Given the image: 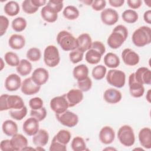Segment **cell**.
Here are the masks:
<instances>
[{
  "mask_svg": "<svg viewBox=\"0 0 151 151\" xmlns=\"http://www.w3.org/2000/svg\"><path fill=\"white\" fill-rule=\"evenodd\" d=\"M22 129L28 136H34L39 130V122L36 119L31 117L24 122Z\"/></svg>",
  "mask_w": 151,
  "mask_h": 151,
  "instance_id": "2e32d148",
  "label": "cell"
},
{
  "mask_svg": "<svg viewBox=\"0 0 151 151\" xmlns=\"http://www.w3.org/2000/svg\"><path fill=\"white\" fill-rule=\"evenodd\" d=\"M134 73L136 80L142 84L150 85L151 84V71L148 68L140 67Z\"/></svg>",
  "mask_w": 151,
  "mask_h": 151,
  "instance_id": "e0dca14e",
  "label": "cell"
},
{
  "mask_svg": "<svg viewBox=\"0 0 151 151\" xmlns=\"http://www.w3.org/2000/svg\"><path fill=\"white\" fill-rule=\"evenodd\" d=\"M8 44L9 47L14 50L22 49L25 44V38L19 34H12L9 38Z\"/></svg>",
  "mask_w": 151,
  "mask_h": 151,
  "instance_id": "484cf974",
  "label": "cell"
},
{
  "mask_svg": "<svg viewBox=\"0 0 151 151\" xmlns=\"http://www.w3.org/2000/svg\"><path fill=\"white\" fill-rule=\"evenodd\" d=\"M128 6L132 9H138L142 5V2L140 0H128L127 1Z\"/></svg>",
  "mask_w": 151,
  "mask_h": 151,
  "instance_id": "db71d44e",
  "label": "cell"
},
{
  "mask_svg": "<svg viewBox=\"0 0 151 151\" xmlns=\"http://www.w3.org/2000/svg\"><path fill=\"white\" fill-rule=\"evenodd\" d=\"M101 54L94 48H90L87 51L85 55L86 61L90 64H96L99 63L101 58Z\"/></svg>",
  "mask_w": 151,
  "mask_h": 151,
  "instance_id": "83f0119b",
  "label": "cell"
},
{
  "mask_svg": "<svg viewBox=\"0 0 151 151\" xmlns=\"http://www.w3.org/2000/svg\"><path fill=\"white\" fill-rule=\"evenodd\" d=\"M104 63L109 68H114L119 65L120 59L116 54L113 52H108L104 57Z\"/></svg>",
  "mask_w": 151,
  "mask_h": 151,
  "instance_id": "f546056e",
  "label": "cell"
},
{
  "mask_svg": "<svg viewBox=\"0 0 151 151\" xmlns=\"http://www.w3.org/2000/svg\"><path fill=\"white\" fill-rule=\"evenodd\" d=\"M4 58L6 64L11 67H17L20 62L18 55L11 51L6 52L4 55Z\"/></svg>",
  "mask_w": 151,
  "mask_h": 151,
  "instance_id": "8d00e7d4",
  "label": "cell"
},
{
  "mask_svg": "<svg viewBox=\"0 0 151 151\" xmlns=\"http://www.w3.org/2000/svg\"><path fill=\"white\" fill-rule=\"evenodd\" d=\"M21 90L24 94L31 96L37 93L40 90V86L36 84L31 77H28L22 82Z\"/></svg>",
  "mask_w": 151,
  "mask_h": 151,
  "instance_id": "4fadbf2b",
  "label": "cell"
},
{
  "mask_svg": "<svg viewBox=\"0 0 151 151\" xmlns=\"http://www.w3.org/2000/svg\"><path fill=\"white\" fill-rule=\"evenodd\" d=\"M4 84L8 91H17L21 86V79L18 74H11L6 78Z\"/></svg>",
  "mask_w": 151,
  "mask_h": 151,
  "instance_id": "ac0fdd59",
  "label": "cell"
},
{
  "mask_svg": "<svg viewBox=\"0 0 151 151\" xmlns=\"http://www.w3.org/2000/svg\"><path fill=\"white\" fill-rule=\"evenodd\" d=\"M63 95L68 103L69 107L76 106L83 99V91L80 89H71Z\"/></svg>",
  "mask_w": 151,
  "mask_h": 151,
  "instance_id": "7c38bea8",
  "label": "cell"
},
{
  "mask_svg": "<svg viewBox=\"0 0 151 151\" xmlns=\"http://www.w3.org/2000/svg\"><path fill=\"white\" fill-rule=\"evenodd\" d=\"M44 61L49 67H55L60 61L58 48L53 45L47 46L44 51Z\"/></svg>",
  "mask_w": 151,
  "mask_h": 151,
  "instance_id": "8992f818",
  "label": "cell"
},
{
  "mask_svg": "<svg viewBox=\"0 0 151 151\" xmlns=\"http://www.w3.org/2000/svg\"><path fill=\"white\" fill-rule=\"evenodd\" d=\"M57 42L65 51H73L78 48L77 38L67 31L63 30L59 32L57 36Z\"/></svg>",
  "mask_w": 151,
  "mask_h": 151,
  "instance_id": "277c9868",
  "label": "cell"
},
{
  "mask_svg": "<svg viewBox=\"0 0 151 151\" xmlns=\"http://www.w3.org/2000/svg\"><path fill=\"white\" fill-rule=\"evenodd\" d=\"M122 19L127 23L133 24L136 22L139 18L137 13L133 9H127L122 15Z\"/></svg>",
  "mask_w": 151,
  "mask_h": 151,
  "instance_id": "836d02e7",
  "label": "cell"
},
{
  "mask_svg": "<svg viewBox=\"0 0 151 151\" xmlns=\"http://www.w3.org/2000/svg\"><path fill=\"white\" fill-rule=\"evenodd\" d=\"M77 85L81 91L87 92L91 89L92 87V81L91 80L87 77L84 79L77 81Z\"/></svg>",
  "mask_w": 151,
  "mask_h": 151,
  "instance_id": "f6af8a7d",
  "label": "cell"
},
{
  "mask_svg": "<svg viewBox=\"0 0 151 151\" xmlns=\"http://www.w3.org/2000/svg\"><path fill=\"white\" fill-rule=\"evenodd\" d=\"M103 98L104 100L108 103L116 104L121 100L122 95L121 92L118 90L111 88L107 89L104 91Z\"/></svg>",
  "mask_w": 151,
  "mask_h": 151,
  "instance_id": "44dd1931",
  "label": "cell"
},
{
  "mask_svg": "<svg viewBox=\"0 0 151 151\" xmlns=\"http://www.w3.org/2000/svg\"><path fill=\"white\" fill-rule=\"evenodd\" d=\"M4 12L6 14L11 17L17 15L19 12V4L13 1L8 2L4 6Z\"/></svg>",
  "mask_w": 151,
  "mask_h": 151,
  "instance_id": "1f68e13d",
  "label": "cell"
},
{
  "mask_svg": "<svg viewBox=\"0 0 151 151\" xmlns=\"http://www.w3.org/2000/svg\"><path fill=\"white\" fill-rule=\"evenodd\" d=\"M107 71L106 67L103 65H97L95 66L92 70V76L96 80L103 79L106 76Z\"/></svg>",
  "mask_w": 151,
  "mask_h": 151,
  "instance_id": "f35d334b",
  "label": "cell"
},
{
  "mask_svg": "<svg viewBox=\"0 0 151 151\" xmlns=\"http://www.w3.org/2000/svg\"><path fill=\"white\" fill-rule=\"evenodd\" d=\"M22 9L24 12L28 14H32L36 12L38 8L32 4L31 0H25L22 3Z\"/></svg>",
  "mask_w": 151,
  "mask_h": 151,
  "instance_id": "b9f144b4",
  "label": "cell"
},
{
  "mask_svg": "<svg viewBox=\"0 0 151 151\" xmlns=\"http://www.w3.org/2000/svg\"><path fill=\"white\" fill-rule=\"evenodd\" d=\"M82 2L84 3L85 4H86L87 5H91L92 2H93V1H90V0H87V1H81Z\"/></svg>",
  "mask_w": 151,
  "mask_h": 151,
  "instance_id": "91938a15",
  "label": "cell"
},
{
  "mask_svg": "<svg viewBox=\"0 0 151 151\" xmlns=\"http://www.w3.org/2000/svg\"><path fill=\"white\" fill-rule=\"evenodd\" d=\"M49 150L50 151H66L67 147L66 145L60 143L53 137Z\"/></svg>",
  "mask_w": 151,
  "mask_h": 151,
  "instance_id": "bcb514c9",
  "label": "cell"
},
{
  "mask_svg": "<svg viewBox=\"0 0 151 151\" xmlns=\"http://www.w3.org/2000/svg\"><path fill=\"white\" fill-rule=\"evenodd\" d=\"M9 26L8 19L3 15L0 17V36H2L5 34L6 29Z\"/></svg>",
  "mask_w": 151,
  "mask_h": 151,
  "instance_id": "681fc988",
  "label": "cell"
},
{
  "mask_svg": "<svg viewBox=\"0 0 151 151\" xmlns=\"http://www.w3.org/2000/svg\"><path fill=\"white\" fill-rule=\"evenodd\" d=\"M41 15L45 21L50 23L55 22L58 18V13L47 5L41 9Z\"/></svg>",
  "mask_w": 151,
  "mask_h": 151,
  "instance_id": "d4e9b609",
  "label": "cell"
},
{
  "mask_svg": "<svg viewBox=\"0 0 151 151\" xmlns=\"http://www.w3.org/2000/svg\"><path fill=\"white\" fill-rule=\"evenodd\" d=\"M27 27V21L22 17H17L12 21V28L16 32L24 31Z\"/></svg>",
  "mask_w": 151,
  "mask_h": 151,
  "instance_id": "74e56055",
  "label": "cell"
},
{
  "mask_svg": "<svg viewBox=\"0 0 151 151\" xmlns=\"http://www.w3.org/2000/svg\"><path fill=\"white\" fill-rule=\"evenodd\" d=\"M143 19L145 21L149 24H150L151 22V10H147L146 12H145L144 15H143Z\"/></svg>",
  "mask_w": 151,
  "mask_h": 151,
  "instance_id": "9f6ffc18",
  "label": "cell"
},
{
  "mask_svg": "<svg viewBox=\"0 0 151 151\" xmlns=\"http://www.w3.org/2000/svg\"><path fill=\"white\" fill-rule=\"evenodd\" d=\"M31 2L38 8L44 5L47 2L45 0H31Z\"/></svg>",
  "mask_w": 151,
  "mask_h": 151,
  "instance_id": "6f0895ef",
  "label": "cell"
},
{
  "mask_svg": "<svg viewBox=\"0 0 151 151\" xmlns=\"http://www.w3.org/2000/svg\"><path fill=\"white\" fill-rule=\"evenodd\" d=\"M29 106L32 110L40 109L43 107V101L40 97H34L29 100Z\"/></svg>",
  "mask_w": 151,
  "mask_h": 151,
  "instance_id": "c3c4849f",
  "label": "cell"
},
{
  "mask_svg": "<svg viewBox=\"0 0 151 151\" xmlns=\"http://www.w3.org/2000/svg\"><path fill=\"white\" fill-rule=\"evenodd\" d=\"M146 100H147V101L150 103L151 102V100H150V89H149L147 91V94L146 96Z\"/></svg>",
  "mask_w": 151,
  "mask_h": 151,
  "instance_id": "680465c9",
  "label": "cell"
},
{
  "mask_svg": "<svg viewBox=\"0 0 151 151\" xmlns=\"http://www.w3.org/2000/svg\"><path fill=\"white\" fill-rule=\"evenodd\" d=\"M50 106L51 109L55 114L62 113L67 110V109L69 107L64 95L52 98L50 101Z\"/></svg>",
  "mask_w": 151,
  "mask_h": 151,
  "instance_id": "30bf717a",
  "label": "cell"
},
{
  "mask_svg": "<svg viewBox=\"0 0 151 151\" xmlns=\"http://www.w3.org/2000/svg\"><path fill=\"white\" fill-rule=\"evenodd\" d=\"M71 146L74 151H83L86 150V144L83 138L80 136H76L73 138Z\"/></svg>",
  "mask_w": 151,
  "mask_h": 151,
  "instance_id": "d590c367",
  "label": "cell"
},
{
  "mask_svg": "<svg viewBox=\"0 0 151 151\" xmlns=\"http://www.w3.org/2000/svg\"><path fill=\"white\" fill-rule=\"evenodd\" d=\"M101 20L107 25H113L119 20L117 12L112 8H106L102 11L100 14Z\"/></svg>",
  "mask_w": 151,
  "mask_h": 151,
  "instance_id": "8fae6325",
  "label": "cell"
},
{
  "mask_svg": "<svg viewBox=\"0 0 151 151\" xmlns=\"http://www.w3.org/2000/svg\"><path fill=\"white\" fill-rule=\"evenodd\" d=\"M83 55H84V52H83L81 51H80L78 48H76L73 51H71V52H70L69 54L70 60L73 64H77L83 60Z\"/></svg>",
  "mask_w": 151,
  "mask_h": 151,
  "instance_id": "ee69618b",
  "label": "cell"
},
{
  "mask_svg": "<svg viewBox=\"0 0 151 151\" xmlns=\"http://www.w3.org/2000/svg\"><path fill=\"white\" fill-rule=\"evenodd\" d=\"M109 3L110 5L113 7H120L123 5L124 3V0H109Z\"/></svg>",
  "mask_w": 151,
  "mask_h": 151,
  "instance_id": "11a10c76",
  "label": "cell"
},
{
  "mask_svg": "<svg viewBox=\"0 0 151 151\" xmlns=\"http://www.w3.org/2000/svg\"><path fill=\"white\" fill-rule=\"evenodd\" d=\"M11 145L14 150H24L28 146V140L27 138L21 134H15L12 136L11 139Z\"/></svg>",
  "mask_w": 151,
  "mask_h": 151,
  "instance_id": "ffe728a7",
  "label": "cell"
},
{
  "mask_svg": "<svg viewBox=\"0 0 151 151\" xmlns=\"http://www.w3.org/2000/svg\"><path fill=\"white\" fill-rule=\"evenodd\" d=\"M30 116L36 119L38 122L43 120L47 116V110L45 107H42L40 109L32 110L30 111Z\"/></svg>",
  "mask_w": 151,
  "mask_h": 151,
  "instance_id": "7bdbcfd3",
  "label": "cell"
},
{
  "mask_svg": "<svg viewBox=\"0 0 151 151\" xmlns=\"http://www.w3.org/2000/svg\"><path fill=\"white\" fill-rule=\"evenodd\" d=\"M16 70L19 75L22 76H26L31 73L32 70V64L29 61H28V60L22 59L16 67Z\"/></svg>",
  "mask_w": 151,
  "mask_h": 151,
  "instance_id": "4dcf8cb0",
  "label": "cell"
},
{
  "mask_svg": "<svg viewBox=\"0 0 151 151\" xmlns=\"http://www.w3.org/2000/svg\"><path fill=\"white\" fill-rule=\"evenodd\" d=\"M71 133L69 131L64 129L60 130L54 137V138L60 143L66 145L71 139Z\"/></svg>",
  "mask_w": 151,
  "mask_h": 151,
  "instance_id": "e575fe53",
  "label": "cell"
},
{
  "mask_svg": "<svg viewBox=\"0 0 151 151\" xmlns=\"http://www.w3.org/2000/svg\"><path fill=\"white\" fill-rule=\"evenodd\" d=\"M55 117L61 124L68 127L76 126L78 122V116L76 113L68 110L60 114H55Z\"/></svg>",
  "mask_w": 151,
  "mask_h": 151,
  "instance_id": "ba28073f",
  "label": "cell"
},
{
  "mask_svg": "<svg viewBox=\"0 0 151 151\" xmlns=\"http://www.w3.org/2000/svg\"><path fill=\"white\" fill-rule=\"evenodd\" d=\"M129 91L132 96L136 98L143 96L145 92V88L143 84L136 80L134 73L130 74L129 76Z\"/></svg>",
  "mask_w": 151,
  "mask_h": 151,
  "instance_id": "9c48e42d",
  "label": "cell"
},
{
  "mask_svg": "<svg viewBox=\"0 0 151 151\" xmlns=\"http://www.w3.org/2000/svg\"><path fill=\"white\" fill-rule=\"evenodd\" d=\"M150 0H148V1H145V4L149 6V7H150L151 6V5H150Z\"/></svg>",
  "mask_w": 151,
  "mask_h": 151,
  "instance_id": "94428289",
  "label": "cell"
},
{
  "mask_svg": "<svg viewBox=\"0 0 151 151\" xmlns=\"http://www.w3.org/2000/svg\"><path fill=\"white\" fill-rule=\"evenodd\" d=\"M139 140L143 147L149 149L151 148V130L149 127L142 128L139 133Z\"/></svg>",
  "mask_w": 151,
  "mask_h": 151,
  "instance_id": "7402d4cb",
  "label": "cell"
},
{
  "mask_svg": "<svg viewBox=\"0 0 151 151\" xmlns=\"http://www.w3.org/2000/svg\"><path fill=\"white\" fill-rule=\"evenodd\" d=\"M133 43L138 47H142L151 42V29L147 26H142L132 34Z\"/></svg>",
  "mask_w": 151,
  "mask_h": 151,
  "instance_id": "3957f363",
  "label": "cell"
},
{
  "mask_svg": "<svg viewBox=\"0 0 151 151\" xmlns=\"http://www.w3.org/2000/svg\"><path fill=\"white\" fill-rule=\"evenodd\" d=\"M99 139L100 142L105 145L111 143L115 137L114 130L110 126H104L99 132Z\"/></svg>",
  "mask_w": 151,
  "mask_h": 151,
  "instance_id": "d6986e66",
  "label": "cell"
},
{
  "mask_svg": "<svg viewBox=\"0 0 151 151\" xmlns=\"http://www.w3.org/2000/svg\"><path fill=\"white\" fill-rule=\"evenodd\" d=\"M31 78L38 86H41L47 83L49 78V73L44 68H37L33 71Z\"/></svg>",
  "mask_w": 151,
  "mask_h": 151,
  "instance_id": "9a60e30c",
  "label": "cell"
},
{
  "mask_svg": "<svg viewBox=\"0 0 151 151\" xmlns=\"http://www.w3.org/2000/svg\"><path fill=\"white\" fill-rule=\"evenodd\" d=\"M117 137L120 143L127 147L132 146L135 142L133 130L129 125H123L119 128L117 132Z\"/></svg>",
  "mask_w": 151,
  "mask_h": 151,
  "instance_id": "5b68a950",
  "label": "cell"
},
{
  "mask_svg": "<svg viewBox=\"0 0 151 151\" xmlns=\"http://www.w3.org/2000/svg\"><path fill=\"white\" fill-rule=\"evenodd\" d=\"M128 37V30L123 25L115 27L107 38L108 45L112 49H117L122 46Z\"/></svg>",
  "mask_w": 151,
  "mask_h": 151,
  "instance_id": "6da1fadb",
  "label": "cell"
},
{
  "mask_svg": "<svg viewBox=\"0 0 151 151\" xmlns=\"http://www.w3.org/2000/svg\"><path fill=\"white\" fill-rule=\"evenodd\" d=\"M73 75L77 81L81 80L88 77V68L84 64H80L76 66L73 71Z\"/></svg>",
  "mask_w": 151,
  "mask_h": 151,
  "instance_id": "f1b7e54d",
  "label": "cell"
},
{
  "mask_svg": "<svg viewBox=\"0 0 151 151\" xmlns=\"http://www.w3.org/2000/svg\"><path fill=\"white\" fill-rule=\"evenodd\" d=\"M0 149L2 151L14 150L12 146L11 145V140L6 139L2 140L0 143Z\"/></svg>",
  "mask_w": 151,
  "mask_h": 151,
  "instance_id": "f5cc1de1",
  "label": "cell"
},
{
  "mask_svg": "<svg viewBox=\"0 0 151 151\" xmlns=\"http://www.w3.org/2000/svg\"><path fill=\"white\" fill-rule=\"evenodd\" d=\"M106 80L110 85L117 88H122L125 84L126 74L122 70L111 69L107 74Z\"/></svg>",
  "mask_w": 151,
  "mask_h": 151,
  "instance_id": "52a82bcc",
  "label": "cell"
},
{
  "mask_svg": "<svg viewBox=\"0 0 151 151\" xmlns=\"http://www.w3.org/2000/svg\"><path fill=\"white\" fill-rule=\"evenodd\" d=\"M49 140L48 133L44 129H40L32 137V142L37 146H45Z\"/></svg>",
  "mask_w": 151,
  "mask_h": 151,
  "instance_id": "cb8c5ba5",
  "label": "cell"
},
{
  "mask_svg": "<svg viewBox=\"0 0 151 151\" xmlns=\"http://www.w3.org/2000/svg\"><path fill=\"white\" fill-rule=\"evenodd\" d=\"M91 5L94 11H99L105 8L106 5V2L104 0H95L93 1Z\"/></svg>",
  "mask_w": 151,
  "mask_h": 151,
  "instance_id": "f907efd6",
  "label": "cell"
},
{
  "mask_svg": "<svg viewBox=\"0 0 151 151\" xmlns=\"http://www.w3.org/2000/svg\"><path fill=\"white\" fill-rule=\"evenodd\" d=\"M63 14L64 17L68 20H74L79 17V11L73 5L67 6L63 10Z\"/></svg>",
  "mask_w": 151,
  "mask_h": 151,
  "instance_id": "d6a6232c",
  "label": "cell"
},
{
  "mask_svg": "<svg viewBox=\"0 0 151 151\" xmlns=\"http://www.w3.org/2000/svg\"><path fill=\"white\" fill-rule=\"evenodd\" d=\"M9 113L12 118L17 120H21L26 116L27 114V109L26 106H24L20 109H11Z\"/></svg>",
  "mask_w": 151,
  "mask_h": 151,
  "instance_id": "ab89813d",
  "label": "cell"
},
{
  "mask_svg": "<svg viewBox=\"0 0 151 151\" xmlns=\"http://www.w3.org/2000/svg\"><path fill=\"white\" fill-rule=\"evenodd\" d=\"M91 48H94V49L97 50L98 51H99L101 54L102 55L104 54V53L106 51L105 46L101 42L99 41H96L93 42Z\"/></svg>",
  "mask_w": 151,
  "mask_h": 151,
  "instance_id": "816d5d0a",
  "label": "cell"
},
{
  "mask_svg": "<svg viewBox=\"0 0 151 151\" xmlns=\"http://www.w3.org/2000/svg\"><path fill=\"white\" fill-rule=\"evenodd\" d=\"M2 129L3 132L8 136H12L18 132V126L17 123L11 120H7L4 122Z\"/></svg>",
  "mask_w": 151,
  "mask_h": 151,
  "instance_id": "4316f807",
  "label": "cell"
},
{
  "mask_svg": "<svg viewBox=\"0 0 151 151\" xmlns=\"http://www.w3.org/2000/svg\"><path fill=\"white\" fill-rule=\"evenodd\" d=\"M25 106L22 99L17 95L2 94L0 97V110L20 109Z\"/></svg>",
  "mask_w": 151,
  "mask_h": 151,
  "instance_id": "7a4b0ae2",
  "label": "cell"
},
{
  "mask_svg": "<svg viewBox=\"0 0 151 151\" xmlns=\"http://www.w3.org/2000/svg\"><path fill=\"white\" fill-rule=\"evenodd\" d=\"M78 42V49L84 52L90 49L92 44L91 37L87 33L80 34L77 38Z\"/></svg>",
  "mask_w": 151,
  "mask_h": 151,
  "instance_id": "603a6c76",
  "label": "cell"
},
{
  "mask_svg": "<svg viewBox=\"0 0 151 151\" xmlns=\"http://www.w3.org/2000/svg\"><path fill=\"white\" fill-rule=\"evenodd\" d=\"M57 13L60 12L63 8V1L59 0H51L47 4Z\"/></svg>",
  "mask_w": 151,
  "mask_h": 151,
  "instance_id": "7dc6e473",
  "label": "cell"
},
{
  "mask_svg": "<svg viewBox=\"0 0 151 151\" xmlns=\"http://www.w3.org/2000/svg\"><path fill=\"white\" fill-rule=\"evenodd\" d=\"M27 58L33 62H36L40 60L41 57V52L39 48L33 47L29 48L27 52Z\"/></svg>",
  "mask_w": 151,
  "mask_h": 151,
  "instance_id": "60d3db41",
  "label": "cell"
},
{
  "mask_svg": "<svg viewBox=\"0 0 151 151\" xmlns=\"http://www.w3.org/2000/svg\"><path fill=\"white\" fill-rule=\"evenodd\" d=\"M123 61L126 65L134 66L139 62V55L130 48H125L122 52Z\"/></svg>",
  "mask_w": 151,
  "mask_h": 151,
  "instance_id": "5bb4252c",
  "label": "cell"
}]
</instances>
